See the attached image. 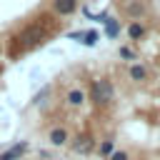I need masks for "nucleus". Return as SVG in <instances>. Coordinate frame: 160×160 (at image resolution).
Returning a JSON list of instances; mask_svg holds the SVG:
<instances>
[{
	"label": "nucleus",
	"instance_id": "obj_11",
	"mask_svg": "<svg viewBox=\"0 0 160 160\" xmlns=\"http://www.w3.org/2000/svg\"><path fill=\"white\" fill-rule=\"evenodd\" d=\"M98 40H100V32H98V30H82V32H80V42L88 45V48L98 45Z\"/></svg>",
	"mask_w": 160,
	"mask_h": 160
},
{
	"label": "nucleus",
	"instance_id": "obj_10",
	"mask_svg": "<svg viewBox=\"0 0 160 160\" xmlns=\"http://www.w3.org/2000/svg\"><path fill=\"white\" fill-rule=\"evenodd\" d=\"M145 32H148L145 25L138 22V20H132V22L128 25V38H130V40H140V38H145Z\"/></svg>",
	"mask_w": 160,
	"mask_h": 160
},
{
	"label": "nucleus",
	"instance_id": "obj_9",
	"mask_svg": "<svg viewBox=\"0 0 160 160\" xmlns=\"http://www.w3.org/2000/svg\"><path fill=\"white\" fill-rule=\"evenodd\" d=\"M95 150H98V155H100L102 160H108L118 148H115V140H112V138H105V140H100V142H98V148H95Z\"/></svg>",
	"mask_w": 160,
	"mask_h": 160
},
{
	"label": "nucleus",
	"instance_id": "obj_7",
	"mask_svg": "<svg viewBox=\"0 0 160 160\" xmlns=\"http://www.w3.org/2000/svg\"><path fill=\"white\" fill-rule=\"evenodd\" d=\"M85 100H88V95H85V90H82V88H70V90H68V95H65V102H68L70 108H80Z\"/></svg>",
	"mask_w": 160,
	"mask_h": 160
},
{
	"label": "nucleus",
	"instance_id": "obj_12",
	"mask_svg": "<svg viewBox=\"0 0 160 160\" xmlns=\"http://www.w3.org/2000/svg\"><path fill=\"white\" fill-rule=\"evenodd\" d=\"M105 35H108L110 40H115V38L120 35V22H118L115 18H108V20H105Z\"/></svg>",
	"mask_w": 160,
	"mask_h": 160
},
{
	"label": "nucleus",
	"instance_id": "obj_2",
	"mask_svg": "<svg viewBox=\"0 0 160 160\" xmlns=\"http://www.w3.org/2000/svg\"><path fill=\"white\" fill-rule=\"evenodd\" d=\"M115 98V85L108 78H95L90 82V100L95 105H110Z\"/></svg>",
	"mask_w": 160,
	"mask_h": 160
},
{
	"label": "nucleus",
	"instance_id": "obj_1",
	"mask_svg": "<svg viewBox=\"0 0 160 160\" xmlns=\"http://www.w3.org/2000/svg\"><path fill=\"white\" fill-rule=\"evenodd\" d=\"M45 38H48V28H45L40 20H35V22L25 25V28L12 38V40H15L18 50H32V48H38Z\"/></svg>",
	"mask_w": 160,
	"mask_h": 160
},
{
	"label": "nucleus",
	"instance_id": "obj_5",
	"mask_svg": "<svg viewBox=\"0 0 160 160\" xmlns=\"http://www.w3.org/2000/svg\"><path fill=\"white\" fill-rule=\"evenodd\" d=\"M28 150H30V142H28V140H20V142H15L12 148L2 150V152H0V160H20Z\"/></svg>",
	"mask_w": 160,
	"mask_h": 160
},
{
	"label": "nucleus",
	"instance_id": "obj_14",
	"mask_svg": "<svg viewBox=\"0 0 160 160\" xmlns=\"http://www.w3.org/2000/svg\"><path fill=\"white\" fill-rule=\"evenodd\" d=\"M125 10H128V15H130V18H140V15L145 12V8H142V2H130V5L125 8Z\"/></svg>",
	"mask_w": 160,
	"mask_h": 160
},
{
	"label": "nucleus",
	"instance_id": "obj_8",
	"mask_svg": "<svg viewBox=\"0 0 160 160\" xmlns=\"http://www.w3.org/2000/svg\"><path fill=\"white\" fill-rule=\"evenodd\" d=\"M128 75H130L132 82H145L148 80V68L140 65V62H130L128 65Z\"/></svg>",
	"mask_w": 160,
	"mask_h": 160
},
{
	"label": "nucleus",
	"instance_id": "obj_3",
	"mask_svg": "<svg viewBox=\"0 0 160 160\" xmlns=\"http://www.w3.org/2000/svg\"><path fill=\"white\" fill-rule=\"evenodd\" d=\"M70 148H72V152H78V155H92L98 145H95L92 132H80V135H75V138L70 140Z\"/></svg>",
	"mask_w": 160,
	"mask_h": 160
},
{
	"label": "nucleus",
	"instance_id": "obj_6",
	"mask_svg": "<svg viewBox=\"0 0 160 160\" xmlns=\"http://www.w3.org/2000/svg\"><path fill=\"white\" fill-rule=\"evenodd\" d=\"M48 140H50V145H52V148H62V145H68V140H70V132H68L62 125H58V128H50V132H48Z\"/></svg>",
	"mask_w": 160,
	"mask_h": 160
},
{
	"label": "nucleus",
	"instance_id": "obj_15",
	"mask_svg": "<svg viewBox=\"0 0 160 160\" xmlns=\"http://www.w3.org/2000/svg\"><path fill=\"white\" fill-rule=\"evenodd\" d=\"M50 92H52V90H50V88H42V90H40V92H38V95H35V98H32V100H30V102H32V105H35V108H40V105H42V102H45V98H48V95H50Z\"/></svg>",
	"mask_w": 160,
	"mask_h": 160
},
{
	"label": "nucleus",
	"instance_id": "obj_16",
	"mask_svg": "<svg viewBox=\"0 0 160 160\" xmlns=\"http://www.w3.org/2000/svg\"><path fill=\"white\" fill-rule=\"evenodd\" d=\"M108 160H130V155H128L125 150H115V152H112Z\"/></svg>",
	"mask_w": 160,
	"mask_h": 160
},
{
	"label": "nucleus",
	"instance_id": "obj_13",
	"mask_svg": "<svg viewBox=\"0 0 160 160\" xmlns=\"http://www.w3.org/2000/svg\"><path fill=\"white\" fill-rule=\"evenodd\" d=\"M118 55H120V60H125V62H135V60H138V52H135L130 45H122V48L118 50Z\"/></svg>",
	"mask_w": 160,
	"mask_h": 160
},
{
	"label": "nucleus",
	"instance_id": "obj_4",
	"mask_svg": "<svg viewBox=\"0 0 160 160\" xmlns=\"http://www.w3.org/2000/svg\"><path fill=\"white\" fill-rule=\"evenodd\" d=\"M80 0H52V15L58 18H70L78 10Z\"/></svg>",
	"mask_w": 160,
	"mask_h": 160
}]
</instances>
